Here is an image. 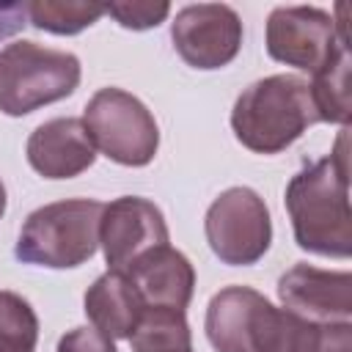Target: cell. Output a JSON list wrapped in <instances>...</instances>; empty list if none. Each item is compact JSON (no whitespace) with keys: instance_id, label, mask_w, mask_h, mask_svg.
<instances>
[{"instance_id":"30bf717a","label":"cell","mask_w":352,"mask_h":352,"mask_svg":"<svg viewBox=\"0 0 352 352\" xmlns=\"http://www.w3.org/2000/svg\"><path fill=\"white\" fill-rule=\"evenodd\" d=\"M278 297L286 311L311 322H349L352 275L346 270H319L294 264L278 278Z\"/></svg>"},{"instance_id":"9c48e42d","label":"cell","mask_w":352,"mask_h":352,"mask_svg":"<svg viewBox=\"0 0 352 352\" xmlns=\"http://www.w3.org/2000/svg\"><path fill=\"white\" fill-rule=\"evenodd\" d=\"M168 223L160 206L148 198L124 195L102 209L99 245L107 267L116 272H126L143 253L168 245Z\"/></svg>"},{"instance_id":"e0dca14e","label":"cell","mask_w":352,"mask_h":352,"mask_svg":"<svg viewBox=\"0 0 352 352\" xmlns=\"http://www.w3.org/2000/svg\"><path fill=\"white\" fill-rule=\"evenodd\" d=\"M129 341L132 352H192L184 314L168 308H146Z\"/></svg>"},{"instance_id":"9a60e30c","label":"cell","mask_w":352,"mask_h":352,"mask_svg":"<svg viewBox=\"0 0 352 352\" xmlns=\"http://www.w3.org/2000/svg\"><path fill=\"white\" fill-rule=\"evenodd\" d=\"M82 305H85V316L91 319V324L113 341L132 338V333L146 311L129 275L116 272V270H107L88 286Z\"/></svg>"},{"instance_id":"cb8c5ba5","label":"cell","mask_w":352,"mask_h":352,"mask_svg":"<svg viewBox=\"0 0 352 352\" xmlns=\"http://www.w3.org/2000/svg\"><path fill=\"white\" fill-rule=\"evenodd\" d=\"M0 352H14V349H6V346H0Z\"/></svg>"},{"instance_id":"277c9868","label":"cell","mask_w":352,"mask_h":352,"mask_svg":"<svg viewBox=\"0 0 352 352\" xmlns=\"http://www.w3.org/2000/svg\"><path fill=\"white\" fill-rule=\"evenodd\" d=\"M80 85V60L66 50L19 38L0 50V113L28 116L72 96Z\"/></svg>"},{"instance_id":"6da1fadb","label":"cell","mask_w":352,"mask_h":352,"mask_svg":"<svg viewBox=\"0 0 352 352\" xmlns=\"http://www.w3.org/2000/svg\"><path fill=\"white\" fill-rule=\"evenodd\" d=\"M292 217L294 242L327 258H349L352 253V212H349V162L346 129L336 151L300 168L286 184L283 195Z\"/></svg>"},{"instance_id":"3957f363","label":"cell","mask_w":352,"mask_h":352,"mask_svg":"<svg viewBox=\"0 0 352 352\" xmlns=\"http://www.w3.org/2000/svg\"><path fill=\"white\" fill-rule=\"evenodd\" d=\"M104 204L91 198H69L44 204L28 214L16 239L22 264L72 270L85 264L99 248V223Z\"/></svg>"},{"instance_id":"2e32d148","label":"cell","mask_w":352,"mask_h":352,"mask_svg":"<svg viewBox=\"0 0 352 352\" xmlns=\"http://www.w3.org/2000/svg\"><path fill=\"white\" fill-rule=\"evenodd\" d=\"M311 99L319 121L346 126L352 118V94H349V47L341 44L333 58L314 74Z\"/></svg>"},{"instance_id":"603a6c76","label":"cell","mask_w":352,"mask_h":352,"mask_svg":"<svg viewBox=\"0 0 352 352\" xmlns=\"http://www.w3.org/2000/svg\"><path fill=\"white\" fill-rule=\"evenodd\" d=\"M3 212H6V184L0 179V217H3Z\"/></svg>"},{"instance_id":"7402d4cb","label":"cell","mask_w":352,"mask_h":352,"mask_svg":"<svg viewBox=\"0 0 352 352\" xmlns=\"http://www.w3.org/2000/svg\"><path fill=\"white\" fill-rule=\"evenodd\" d=\"M28 25V6L25 3H0V41L16 36Z\"/></svg>"},{"instance_id":"ac0fdd59","label":"cell","mask_w":352,"mask_h":352,"mask_svg":"<svg viewBox=\"0 0 352 352\" xmlns=\"http://www.w3.org/2000/svg\"><path fill=\"white\" fill-rule=\"evenodd\" d=\"M25 6H28V22L55 36H74L91 28L104 14V6L80 3V0H33Z\"/></svg>"},{"instance_id":"5b68a950","label":"cell","mask_w":352,"mask_h":352,"mask_svg":"<svg viewBox=\"0 0 352 352\" xmlns=\"http://www.w3.org/2000/svg\"><path fill=\"white\" fill-rule=\"evenodd\" d=\"M82 124L94 148L126 168L148 165L160 148V129L151 110L121 88H99L85 104Z\"/></svg>"},{"instance_id":"d6986e66","label":"cell","mask_w":352,"mask_h":352,"mask_svg":"<svg viewBox=\"0 0 352 352\" xmlns=\"http://www.w3.org/2000/svg\"><path fill=\"white\" fill-rule=\"evenodd\" d=\"M38 341V316L30 302L14 292H0V346L33 352Z\"/></svg>"},{"instance_id":"7a4b0ae2","label":"cell","mask_w":352,"mask_h":352,"mask_svg":"<svg viewBox=\"0 0 352 352\" xmlns=\"http://www.w3.org/2000/svg\"><path fill=\"white\" fill-rule=\"evenodd\" d=\"M316 121L311 85L294 74H272L250 82L231 110L236 140L256 154H280Z\"/></svg>"},{"instance_id":"52a82bcc","label":"cell","mask_w":352,"mask_h":352,"mask_svg":"<svg viewBox=\"0 0 352 352\" xmlns=\"http://www.w3.org/2000/svg\"><path fill=\"white\" fill-rule=\"evenodd\" d=\"M346 44L344 19L316 6H278L267 19V52L272 60L316 74Z\"/></svg>"},{"instance_id":"5bb4252c","label":"cell","mask_w":352,"mask_h":352,"mask_svg":"<svg viewBox=\"0 0 352 352\" xmlns=\"http://www.w3.org/2000/svg\"><path fill=\"white\" fill-rule=\"evenodd\" d=\"M270 300L250 286L220 289L206 308V338L214 352H253L258 316Z\"/></svg>"},{"instance_id":"7c38bea8","label":"cell","mask_w":352,"mask_h":352,"mask_svg":"<svg viewBox=\"0 0 352 352\" xmlns=\"http://www.w3.org/2000/svg\"><path fill=\"white\" fill-rule=\"evenodd\" d=\"M96 160L82 118H52L33 129L28 138V162L44 179H74Z\"/></svg>"},{"instance_id":"8992f818","label":"cell","mask_w":352,"mask_h":352,"mask_svg":"<svg viewBox=\"0 0 352 352\" xmlns=\"http://www.w3.org/2000/svg\"><path fill=\"white\" fill-rule=\"evenodd\" d=\"M204 231L212 253L231 267L256 264L272 242L270 209L250 187L223 190L206 209Z\"/></svg>"},{"instance_id":"8fae6325","label":"cell","mask_w":352,"mask_h":352,"mask_svg":"<svg viewBox=\"0 0 352 352\" xmlns=\"http://www.w3.org/2000/svg\"><path fill=\"white\" fill-rule=\"evenodd\" d=\"M253 352H352V324L311 322L267 302L253 336Z\"/></svg>"},{"instance_id":"4fadbf2b","label":"cell","mask_w":352,"mask_h":352,"mask_svg":"<svg viewBox=\"0 0 352 352\" xmlns=\"http://www.w3.org/2000/svg\"><path fill=\"white\" fill-rule=\"evenodd\" d=\"M126 275L146 308H168L184 314V308L192 300L195 270L190 258L170 245H160L143 253L126 270Z\"/></svg>"},{"instance_id":"ba28073f","label":"cell","mask_w":352,"mask_h":352,"mask_svg":"<svg viewBox=\"0 0 352 352\" xmlns=\"http://www.w3.org/2000/svg\"><path fill=\"white\" fill-rule=\"evenodd\" d=\"M170 41L192 69H223L242 47V19L226 3L184 6L170 22Z\"/></svg>"},{"instance_id":"ffe728a7","label":"cell","mask_w":352,"mask_h":352,"mask_svg":"<svg viewBox=\"0 0 352 352\" xmlns=\"http://www.w3.org/2000/svg\"><path fill=\"white\" fill-rule=\"evenodd\" d=\"M104 14H110L126 30H148V28H157L170 14V6L168 3H110L104 6Z\"/></svg>"},{"instance_id":"44dd1931","label":"cell","mask_w":352,"mask_h":352,"mask_svg":"<svg viewBox=\"0 0 352 352\" xmlns=\"http://www.w3.org/2000/svg\"><path fill=\"white\" fill-rule=\"evenodd\" d=\"M58 352H118L113 338L96 327H74L58 341Z\"/></svg>"}]
</instances>
